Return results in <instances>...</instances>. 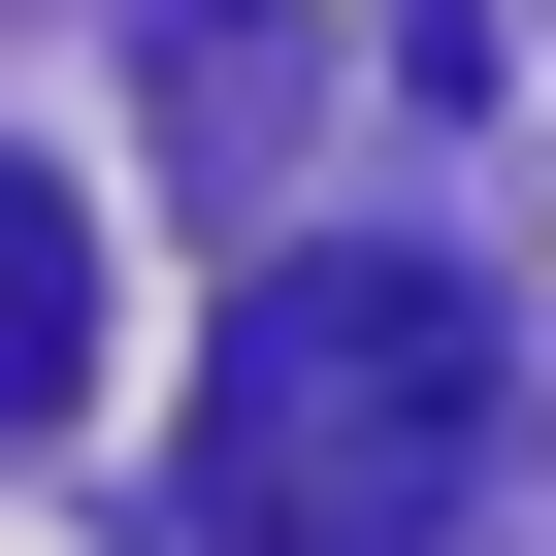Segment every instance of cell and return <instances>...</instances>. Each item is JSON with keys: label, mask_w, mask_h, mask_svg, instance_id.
<instances>
[{"label": "cell", "mask_w": 556, "mask_h": 556, "mask_svg": "<svg viewBox=\"0 0 556 556\" xmlns=\"http://www.w3.org/2000/svg\"><path fill=\"white\" fill-rule=\"evenodd\" d=\"M523 426V328L458 262H262L197 328V556H426Z\"/></svg>", "instance_id": "6da1fadb"}, {"label": "cell", "mask_w": 556, "mask_h": 556, "mask_svg": "<svg viewBox=\"0 0 556 556\" xmlns=\"http://www.w3.org/2000/svg\"><path fill=\"white\" fill-rule=\"evenodd\" d=\"M66 393H99V229H66V164H0V458Z\"/></svg>", "instance_id": "7a4b0ae2"}]
</instances>
